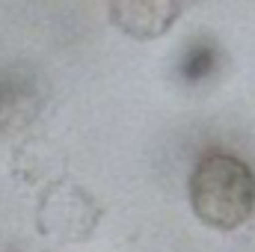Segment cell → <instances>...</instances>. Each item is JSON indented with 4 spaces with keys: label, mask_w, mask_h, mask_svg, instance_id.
I'll return each instance as SVG.
<instances>
[{
    "label": "cell",
    "mask_w": 255,
    "mask_h": 252,
    "mask_svg": "<svg viewBox=\"0 0 255 252\" xmlns=\"http://www.w3.org/2000/svg\"><path fill=\"white\" fill-rule=\"evenodd\" d=\"M193 214L220 232L241 229L255 211V175L232 154H208L190 175Z\"/></svg>",
    "instance_id": "6da1fadb"
},
{
    "label": "cell",
    "mask_w": 255,
    "mask_h": 252,
    "mask_svg": "<svg viewBox=\"0 0 255 252\" xmlns=\"http://www.w3.org/2000/svg\"><path fill=\"white\" fill-rule=\"evenodd\" d=\"M178 15H181V6L169 3V0H125V3H110L113 24L119 30L130 33L133 39H157V36H163Z\"/></svg>",
    "instance_id": "7a4b0ae2"
}]
</instances>
